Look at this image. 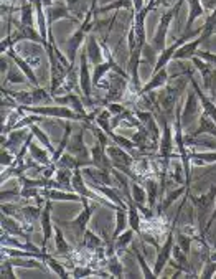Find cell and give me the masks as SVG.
Wrapping results in <instances>:
<instances>
[{
    "label": "cell",
    "mask_w": 216,
    "mask_h": 279,
    "mask_svg": "<svg viewBox=\"0 0 216 279\" xmlns=\"http://www.w3.org/2000/svg\"><path fill=\"white\" fill-rule=\"evenodd\" d=\"M30 131L33 132V136H35L36 139H38L41 146H45V149H48V152H50L51 155L55 154V149H53V146H51V141H50V139H48V136L41 131V129H40L38 126L31 124V126H30Z\"/></svg>",
    "instance_id": "38"
},
{
    "label": "cell",
    "mask_w": 216,
    "mask_h": 279,
    "mask_svg": "<svg viewBox=\"0 0 216 279\" xmlns=\"http://www.w3.org/2000/svg\"><path fill=\"white\" fill-rule=\"evenodd\" d=\"M91 217H93V208L89 207L88 198H84L83 200V212H81L74 220H71V222H64L61 225L63 227L71 228L74 236H76V240H79V238H83L86 230H88V223H89Z\"/></svg>",
    "instance_id": "2"
},
{
    "label": "cell",
    "mask_w": 216,
    "mask_h": 279,
    "mask_svg": "<svg viewBox=\"0 0 216 279\" xmlns=\"http://www.w3.org/2000/svg\"><path fill=\"white\" fill-rule=\"evenodd\" d=\"M84 131H86V124L81 127L76 134H74L73 139H69V142H68V152L73 154L78 160H81V162H86L88 165H94L93 160H88L89 150H88V147L84 146V142H83Z\"/></svg>",
    "instance_id": "3"
},
{
    "label": "cell",
    "mask_w": 216,
    "mask_h": 279,
    "mask_svg": "<svg viewBox=\"0 0 216 279\" xmlns=\"http://www.w3.org/2000/svg\"><path fill=\"white\" fill-rule=\"evenodd\" d=\"M41 230H43V243H41V250L46 251V245L48 241L51 240V233H53V225H51V200L50 198H46L45 202V207H43V212H41Z\"/></svg>",
    "instance_id": "7"
},
{
    "label": "cell",
    "mask_w": 216,
    "mask_h": 279,
    "mask_svg": "<svg viewBox=\"0 0 216 279\" xmlns=\"http://www.w3.org/2000/svg\"><path fill=\"white\" fill-rule=\"evenodd\" d=\"M28 152L31 154V157H33L36 162H40L41 165H50L51 164V159H48V152H46V150H43L38 146H35L33 142H30Z\"/></svg>",
    "instance_id": "35"
},
{
    "label": "cell",
    "mask_w": 216,
    "mask_h": 279,
    "mask_svg": "<svg viewBox=\"0 0 216 279\" xmlns=\"http://www.w3.org/2000/svg\"><path fill=\"white\" fill-rule=\"evenodd\" d=\"M208 36L202 33V36H198V38L195 41H192V43H188V45H182L178 50L175 51V55L172 60H187V58H193L195 56V53H197V48L202 45V43L207 40Z\"/></svg>",
    "instance_id": "14"
},
{
    "label": "cell",
    "mask_w": 216,
    "mask_h": 279,
    "mask_svg": "<svg viewBox=\"0 0 216 279\" xmlns=\"http://www.w3.org/2000/svg\"><path fill=\"white\" fill-rule=\"evenodd\" d=\"M21 12V20L20 23L21 25H26V26H33V15H31V3H25L23 7L20 8Z\"/></svg>",
    "instance_id": "47"
},
{
    "label": "cell",
    "mask_w": 216,
    "mask_h": 279,
    "mask_svg": "<svg viewBox=\"0 0 216 279\" xmlns=\"http://www.w3.org/2000/svg\"><path fill=\"white\" fill-rule=\"evenodd\" d=\"M109 276V275H104V273H101V271H93V270H89V268H74L73 270V276L74 278H86V276Z\"/></svg>",
    "instance_id": "49"
},
{
    "label": "cell",
    "mask_w": 216,
    "mask_h": 279,
    "mask_svg": "<svg viewBox=\"0 0 216 279\" xmlns=\"http://www.w3.org/2000/svg\"><path fill=\"white\" fill-rule=\"evenodd\" d=\"M167 79H169V73H167V69L164 68V69H160V71L154 73L152 79H150L144 88L139 89V94H147V93H150V91L160 88V86H164L167 83Z\"/></svg>",
    "instance_id": "19"
},
{
    "label": "cell",
    "mask_w": 216,
    "mask_h": 279,
    "mask_svg": "<svg viewBox=\"0 0 216 279\" xmlns=\"http://www.w3.org/2000/svg\"><path fill=\"white\" fill-rule=\"evenodd\" d=\"M21 71V69L17 66V68H12V69H8V74H7V79L10 83H23L25 81V78H23V74L18 73Z\"/></svg>",
    "instance_id": "52"
},
{
    "label": "cell",
    "mask_w": 216,
    "mask_h": 279,
    "mask_svg": "<svg viewBox=\"0 0 216 279\" xmlns=\"http://www.w3.org/2000/svg\"><path fill=\"white\" fill-rule=\"evenodd\" d=\"M172 149H174V136H172V127L169 122H164V131H162L160 137V155L162 159L169 160L172 157Z\"/></svg>",
    "instance_id": "13"
},
{
    "label": "cell",
    "mask_w": 216,
    "mask_h": 279,
    "mask_svg": "<svg viewBox=\"0 0 216 279\" xmlns=\"http://www.w3.org/2000/svg\"><path fill=\"white\" fill-rule=\"evenodd\" d=\"M7 55H8L10 58H12V60L15 61V64H17V66H18V68L21 69V73H23L25 76L28 78V81H30L31 84H33L35 88H38L40 84H38V79H36V76H35L33 69H31V66H30V64L26 63L25 60H21L20 56H17V55H15V50H13V46H8V53H7Z\"/></svg>",
    "instance_id": "16"
},
{
    "label": "cell",
    "mask_w": 216,
    "mask_h": 279,
    "mask_svg": "<svg viewBox=\"0 0 216 279\" xmlns=\"http://www.w3.org/2000/svg\"><path fill=\"white\" fill-rule=\"evenodd\" d=\"M192 86H193V89L197 91V94H198V98H200V103H202V107H203V112L207 116H210L212 117V119L216 122V106L213 104V101H210L207 96H205V93L202 89H200V86H198V83L195 81V79L192 78Z\"/></svg>",
    "instance_id": "18"
},
{
    "label": "cell",
    "mask_w": 216,
    "mask_h": 279,
    "mask_svg": "<svg viewBox=\"0 0 216 279\" xmlns=\"http://www.w3.org/2000/svg\"><path fill=\"white\" fill-rule=\"evenodd\" d=\"M132 5H134V0H116V2L106 5V7L98 8L96 12L104 13V12H109V10H119V8H131L132 10Z\"/></svg>",
    "instance_id": "40"
},
{
    "label": "cell",
    "mask_w": 216,
    "mask_h": 279,
    "mask_svg": "<svg viewBox=\"0 0 216 279\" xmlns=\"http://www.w3.org/2000/svg\"><path fill=\"white\" fill-rule=\"evenodd\" d=\"M0 276H2V278H10V279L17 278V276H15V273H13V265L10 263V260L2 263V268H0Z\"/></svg>",
    "instance_id": "51"
},
{
    "label": "cell",
    "mask_w": 216,
    "mask_h": 279,
    "mask_svg": "<svg viewBox=\"0 0 216 279\" xmlns=\"http://www.w3.org/2000/svg\"><path fill=\"white\" fill-rule=\"evenodd\" d=\"M45 263H48V266L51 268V271L55 273L56 276H59V278H64V279L69 278V273H68L66 270H64V266H63L59 261H56L55 258H53L51 255H48V258H46V261H45Z\"/></svg>",
    "instance_id": "41"
},
{
    "label": "cell",
    "mask_w": 216,
    "mask_h": 279,
    "mask_svg": "<svg viewBox=\"0 0 216 279\" xmlns=\"http://www.w3.org/2000/svg\"><path fill=\"white\" fill-rule=\"evenodd\" d=\"M43 197L50 198L51 202H81V203L86 198L78 195V193L61 192L59 189H43Z\"/></svg>",
    "instance_id": "12"
},
{
    "label": "cell",
    "mask_w": 216,
    "mask_h": 279,
    "mask_svg": "<svg viewBox=\"0 0 216 279\" xmlns=\"http://www.w3.org/2000/svg\"><path fill=\"white\" fill-rule=\"evenodd\" d=\"M126 202H127V225L131 227L134 232L142 235V230H140V215H139V208L136 205V202H134L132 195L126 197Z\"/></svg>",
    "instance_id": "15"
},
{
    "label": "cell",
    "mask_w": 216,
    "mask_h": 279,
    "mask_svg": "<svg viewBox=\"0 0 216 279\" xmlns=\"http://www.w3.org/2000/svg\"><path fill=\"white\" fill-rule=\"evenodd\" d=\"M53 101H55L56 104H69L68 107H71V109H74L76 112H79V114H88V112L84 111V107H83V103L79 101V98L76 94H73V93H68L64 98H58V96H53Z\"/></svg>",
    "instance_id": "21"
},
{
    "label": "cell",
    "mask_w": 216,
    "mask_h": 279,
    "mask_svg": "<svg viewBox=\"0 0 216 279\" xmlns=\"http://www.w3.org/2000/svg\"><path fill=\"white\" fill-rule=\"evenodd\" d=\"M190 198L197 212L198 228H200V243L203 245V243H207V241H205V236H207V215L212 212V208L216 202V185H212V189L205 193V195L202 197L190 195Z\"/></svg>",
    "instance_id": "1"
},
{
    "label": "cell",
    "mask_w": 216,
    "mask_h": 279,
    "mask_svg": "<svg viewBox=\"0 0 216 279\" xmlns=\"http://www.w3.org/2000/svg\"><path fill=\"white\" fill-rule=\"evenodd\" d=\"M190 159H193V162L198 165L215 164L216 162V150H212V152H192Z\"/></svg>",
    "instance_id": "37"
},
{
    "label": "cell",
    "mask_w": 216,
    "mask_h": 279,
    "mask_svg": "<svg viewBox=\"0 0 216 279\" xmlns=\"http://www.w3.org/2000/svg\"><path fill=\"white\" fill-rule=\"evenodd\" d=\"M112 170H104V169H98L94 165H89V169L86 167L83 170V175L88 179V182H94V184H102V185H112Z\"/></svg>",
    "instance_id": "9"
},
{
    "label": "cell",
    "mask_w": 216,
    "mask_h": 279,
    "mask_svg": "<svg viewBox=\"0 0 216 279\" xmlns=\"http://www.w3.org/2000/svg\"><path fill=\"white\" fill-rule=\"evenodd\" d=\"M56 18H71V20H74L71 15H69L68 8L61 7V5H56V7H53V5H51L50 10H48V20L53 21Z\"/></svg>",
    "instance_id": "43"
},
{
    "label": "cell",
    "mask_w": 216,
    "mask_h": 279,
    "mask_svg": "<svg viewBox=\"0 0 216 279\" xmlns=\"http://www.w3.org/2000/svg\"><path fill=\"white\" fill-rule=\"evenodd\" d=\"M144 8V0H134V12H140Z\"/></svg>",
    "instance_id": "59"
},
{
    "label": "cell",
    "mask_w": 216,
    "mask_h": 279,
    "mask_svg": "<svg viewBox=\"0 0 216 279\" xmlns=\"http://www.w3.org/2000/svg\"><path fill=\"white\" fill-rule=\"evenodd\" d=\"M215 220H216V202H215V208H213V213L210 215V218H208V222H207V235H208V232H210V228L213 227Z\"/></svg>",
    "instance_id": "58"
},
{
    "label": "cell",
    "mask_w": 216,
    "mask_h": 279,
    "mask_svg": "<svg viewBox=\"0 0 216 279\" xmlns=\"http://www.w3.org/2000/svg\"><path fill=\"white\" fill-rule=\"evenodd\" d=\"M43 3L45 5H48V7H51V3H53V0H41Z\"/></svg>",
    "instance_id": "61"
},
{
    "label": "cell",
    "mask_w": 216,
    "mask_h": 279,
    "mask_svg": "<svg viewBox=\"0 0 216 279\" xmlns=\"http://www.w3.org/2000/svg\"><path fill=\"white\" fill-rule=\"evenodd\" d=\"M94 121H96V124H98L102 129V131L107 134V136H109V134H112V126H111V121L112 119H111V112H109V109H107V107L102 112H99L98 116H96Z\"/></svg>",
    "instance_id": "31"
},
{
    "label": "cell",
    "mask_w": 216,
    "mask_h": 279,
    "mask_svg": "<svg viewBox=\"0 0 216 279\" xmlns=\"http://www.w3.org/2000/svg\"><path fill=\"white\" fill-rule=\"evenodd\" d=\"M203 8H207V12H213L216 8V0H202Z\"/></svg>",
    "instance_id": "57"
},
{
    "label": "cell",
    "mask_w": 216,
    "mask_h": 279,
    "mask_svg": "<svg viewBox=\"0 0 216 279\" xmlns=\"http://www.w3.org/2000/svg\"><path fill=\"white\" fill-rule=\"evenodd\" d=\"M144 187H145V190H147V203H149V208H152L154 210V207H155V203H157V182L152 180V179H147L144 182Z\"/></svg>",
    "instance_id": "36"
},
{
    "label": "cell",
    "mask_w": 216,
    "mask_h": 279,
    "mask_svg": "<svg viewBox=\"0 0 216 279\" xmlns=\"http://www.w3.org/2000/svg\"><path fill=\"white\" fill-rule=\"evenodd\" d=\"M20 210H21V217L26 218L28 222H35V220L41 218V212H43L38 207H23Z\"/></svg>",
    "instance_id": "46"
},
{
    "label": "cell",
    "mask_w": 216,
    "mask_h": 279,
    "mask_svg": "<svg viewBox=\"0 0 216 279\" xmlns=\"http://www.w3.org/2000/svg\"><path fill=\"white\" fill-rule=\"evenodd\" d=\"M55 246H56V253L61 256H68L71 248H69V243L64 238V235L61 232V228L55 227Z\"/></svg>",
    "instance_id": "25"
},
{
    "label": "cell",
    "mask_w": 216,
    "mask_h": 279,
    "mask_svg": "<svg viewBox=\"0 0 216 279\" xmlns=\"http://www.w3.org/2000/svg\"><path fill=\"white\" fill-rule=\"evenodd\" d=\"M160 2H162V3H164V5H165V7H170V5H172V3H174V2H175V0H160Z\"/></svg>",
    "instance_id": "60"
},
{
    "label": "cell",
    "mask_w": 216,
    "mask_h": 279,
    "mask_svg": "<svg viewBox=\"0 0 216 279\" xmlns=\"http://www.w3.org/2000/svg\"><path fill=\"white\" fill-rule=\"evenodd\" d=\"M68 5L71 7V10L78 17H83V10L88 7V0H68Z\"/></svg>",
    "instance_id": "50"
},
{
    "label": "cell",
    "mask_w": 216,
    "mask_h": 279,
    "mask_svg": "<svg viewBox=\"0 0 216 279\" xmlns=\"http://www.w3.org/2000/svg\"><path fill=\"white\" fill-rule=\"evenodd\" d=\"M71 179H73V172L71 169H58L56 170V184L59 185V189L61 187H71Z\"/></svg>",
    "instance_id": "39"
},
{
    "label": "cell",
    "mask_w": 216,
    "mask_h": 279,
    "mask_svg": "<svg viewBox=\"0 0 216 279\" xmlns=\"http://www.w3.org/2000/svg\"><path fill=\"white\" fill-rule=\"evenodd\" d=\"M69 139H71V124H69V122H66V126H64V136H63V139H61V142H59V147L55 150V154L51 155V162H53V164H56L58 160H59V157L63 155L64 149L68 147Z\"/></svg>",
    "instance_id": "26"
},
{
    "label": "cell",
    "mask_w": 216,
    "mask_h": 279,
    "mask_svg": "<svg viewBox=\"0 0 216 279\" xmlns=\"http://www.w3.org/2000/svg\"><path fill=\"white\" fill-rule=\"evenodd\" d=\"M188 5H190V13H188V20H187V26H185V33L192 30V25L198 17H202L205 8L202 5V0H188Z\"/></svg>",
    "instance_id": "23"
},
{
    "label": "cell",
    "mask_w": 216,
    "mask_h": 279,
    "mask_svg": "<svg viewBox=\"0 0 216 279\" xmlns=\"http://www.w3.org/2000/svg\"><path fill=\"white\" fill-rule=\"evenodd\" d=\"M88 184H89V187H91V189H93L94 192L101 193V195H104L106 198H109V200H111L112 203H116L117 207H122V208H126V210H127V203L124 202L122 195H121V193H119L116 189H112V187H109V185L94 184V182H88Z\"/></svg>",
    "instance_id": "11"
},
{
    "label": "cell",
    "mask_w": 216,
    "mask_h": 279,
    "mask_svg": "<svg viewBox=\"0 0 216 279\" xmlns=\"http://www.w3.org/2000/svg\"><path fill=\"white\" fill-rule=\"evenodd\" d=\"M106 152L109 155V159L112 160V165L119 167V165H132L134 164V157L127 152L126 149H122L121 146H107Z\"/></svg>",
    "instance_id": "10"
},
{
    "label": "cell",
    "mask_w": 216,
    "mask_h": 279,
    "mask_svg": "<svg viewBox=\"0 0 216 279\" xmlns=\"http://www.w3.org/2000/svg\"><path fill=\"white\" fill-rule=\"evenodd\" d=\"M107 146H102L101 142H98L96 146L91 149V160H93L94 167L104 169V170H112L114 165H112V160L109 159V155L106 152Z\"/></svg>",
    "instance_id": "8"
},
{
    "label": "cell",
    "mask_w": 216,
    "mask_h": 279,
    "mask_svg": "<svg viewBox=\"0 0 216 279\" xmlns=\"http://www.w3.org/2000/svg\"><path fill=\"white\" fill-rule=\"evenodd\" d=\"M83 243L88 250L98 251L99 248H102V240L99 238L98 235H94L91 230H86V233L83 236Z\"/></svg>",
    "instance_id": "34"
},
{
    "label": "cell",
    "mask_w": 216,
    "mask_h": 279,
    "mask_svg": "<svg viewBox=\"0 0 216 279\" xmlns=\"http://www.w3.org/2000/svg\"><path fill=\"white\" fill-rule=\"evenodd\" d=\"M109 137L117 144V146H121L122 149H126L127 152L132 155V157L136 155V152H134V150H136L137 146H136V142H134V141H131V139H127V137H124V136H119V134H114V132L109 134Z\"/></svg>",
    "instance_id": "33"
},
{
    "label": "cell",
    "mask_w": 216,
    "mask_h": 279,
    "mask_svg": "<svg viewBox=\"0 0 216 279\" xmlns=\"http://www.w3.org/2000/svg\"><path fill=\"white\" fill-rule=\"evenodd\" d=\"M107 55H109V51H107ZM114 60H112V56L109 55V60H107L106 63H101L96 66L94 69V74H93V84H99L101 81V78L104 76V74L109 71V69H112V66H114Z\"/></svg>",
    "instance_id": "30"
},
{
    "label": "cell",
    "mask_w": 216,
    "mask_h": 279,
    "mask_svg": "<svg viewBox=\"0 0 216 279\" xmlns=\"http://www.w3.org/2000/svg\"><path fill=\"white\" fill-rule=\"evenodd\" d=\"M195 56L202 58V60L208 61V63H213L215 66H216V55H215V53H210V51H197Z\"/></svg>",
    "instance_id": "54"
},
{
    "label": "cell",
    "mask_w": 216,
    "mask_h": 279,
    "mask_svg": "<svg viewBox=\"0 0 216 279\" xmlns=\"http://www.w3.org/2000/svg\"><path fill=\"white\" fill-rule=\"evenodd\" d=\"M13 162H12V155L7 154V149H2V167L3 169H7L10 167Z\"/></svg>",
    "instance_id": "55"
},
{
    "label": "cell",
    "mask_w": 216,
    "mask_h": 279,
    "mask_svg": "<svg viewBox=\"0 0 216 279\" xmlns=\"http://www.w3.org/2000/svg\"><path fill=\"white\" fill-rule=\"evenodd\" d=\"M198 94L197 91H188V96H187V103L185 107H183L182 114H180V121H182V126L187 127L190 122L193 121V117L198 116V111H200V104H198Z\"/></svg>",
    "instance_id": "5"
},
{
    "label": "cell",
    "mask_w": 216,
    "mask_h": 279,
    "mask_svg": "<svg viewBox=\"0 0 216 279\" xmlns=\"http://www.w3.org/2000/svg\"><path fill=\"white\" fill-rule=\"evenodd\" d=\"M187 190H190V189H188V187H187L185 184H183V185L180 187V189H175L174 192H170L169 195L165 197V200L162 202V205L159 207V213H164V212L167 210V208H169V207H170L174 202H177L178 198H180V197L183 195V193L187 192Z\"/></svg>",
    "instance_id": "27"
},
{
    "label": "cell",
    "mask_w": 216,
    "mask_h": 279,
    "mask_svg": "<svg viewBox=\"0 0 216 279\" xmlns=\"http://www.w3.org/2000/svg\"><path fill=\"white\" fill-rule=\"evenodd\" d=\"M182 3H183V0H178V2L174 5V8H170L169 12L162 15L159 30H157V33H155V38H154V48H155V50H162V48H164V43H165V38H167V30H169L172 18H174L175 13L178 12V10H180Z\"/></svg>",
    "instance_id": "4"
},
{
    "label": "cell",
    "mask_w": 216,
    "mask_h": 279,
    "mask_svg": "<svg viewBox=\"0 0 216 279\" xmlns=\"http://www.w3.org/2000/svg\"><path fill=\"white\" fill-rule=\"evenodd\" d=\"M202 134H212L213 137H216V122L210 116L205 114V112L200 116V126L197 129V132H193L192 136L197 137V136H202Z\"/></svg>",
    "instance_id": "22"
},
{
    "label": "cell",
    "mask_w": 216,
    "mask_h": 279,
    "mask_svg": "<svg viewBox=\"0 0 216 279\" xmlns=\"http://www.w3.org/2000/svg\"><path fill=\"white\" fill-rule=\"evenodd\" d=\"M134 230H127V232H122L121 235L117 236L116 240H112V243H114V250L116 251H124L127 248V245L129 243H132V240H134Z\"/></svg>",
    "instance_id": "29"
},
{
    "label": "cell",
    "mask_w": 216,
    "mask_h": 279,
    "mask_svg": "<svg viewBox=\"0 0 216 279\" xmlns=\"http://www.w3.org/2000/svg\"><path fill=\"white\" fill-rule=\"evenodd\" d=\"M30 136V132L26 134L25 131H12L8 134V141H5L3 144H2V147H10V149H13V147H18V146H21V142L23 141H26V137Z\"/></svg>",
    "instance_id": "28"
},
{
    "label": "cell",
    "mask_w": 216,
    "mask_h": 279,
    "mask_svg": "<svg viewBox=\"0 0 216 279\" xmlns=\"http://www.w3.org/2000/svg\"><path fill=\"white\" fill-rule=\"evenodd\" d=\"M107 268H109L111 275H114L116 278H122V266H121V263H119L117 255L109 256V263H107Z\"/></svg>",
    "instance_id": "48"
},
{
    "label": "cell",
    "mask_w": 216,
    "mask_h": 279,
    "mask_svg": "<svg viewBox=\"0 0 216 279\" xmlns=\"http://www.w3.org/2000/svg\"><path fill=\"white\" fill-rule=\"evenodd\" d=\"M2 230L5 233H8V235H13V236H21V238H25V240H30L28 238V235H26L23 232V228H21V225L18 222H15V220L10 217H7L5 213H2Z\"/></svg>",
    "instance_id": "17"
},
{
    "label": "cell",
    "mask_w": 216,
    "mask_h": 279,
    "mask_svg": "<svg viewBox=\"0 0 216 279\" xmlns=\"http://www.w3.org/2000/svg\"><path fill=\"white\" fill-rule=\"evenodd\" d=\"M215 275H216V261H208L207 265H205L200 278H213Z\"/></svg>",
    "instance_id": "53"
},
{
    "label": "cell",
    "mask_w": 216,
    "mask_h": 279,
    "mask_svg": "<svg viewBox=\"0 0 216 279\" xmlns=\"http://www.w3.org/2000/svg\"><path fill=\"white\" fill-rule=\"evenodd\" d=\"M127 210L126 208H116V230L112 233V240H116L119 235H121L124 230H126V218H127Z\"/></svg>",
    "instance_id": "32"
},
{
    "label": "cell",
    "mask_w": 216,
    "mask_h": 279,
    "mask_svg": "<svg viewBox=\"0 0 216 279\" xmlns=\"http://www.w3.org/2000/svg\"><path fill=\"white\" fill-rule=\"evenodd\" d=\"M131 193H132V198L137 207H142L147 203V190H145V187L140 185L139 182H136V180L131 182Z\"/></svg>",
    "instance_id": "24"
},
{
    "label": "cell",
    "mask_w": 216,
    "mask_h": 279,
    "mask_svg": "<svg viewBox=\"0 0 216 279\" xmlns=\"http://www.w3.org/2000/svg\"><path fill=\"white\" fill-rule=\"evenodd\" d=\"M134 255H136V260H137V263H139L140 270H142V275H144V278H157V276H155V273H154V271L149 268V265H147V261H145L144 255L140 253V251L136 248V246H134Z\"/></svg>",
    "instance_id": "42"
},
{
    "label": "cell",
    "mask_w": 216,
    "mask_h": 279,
    "mask_svg": "<svg viewBox=\"0 0 216 279\" xmlns=\"http://www.w3.org/2000/svg\"><path fill=\"white\" fill-rule=\"evenodd\" d=\"M79 86H81V93L84 94V98L88 99V103L93 104V99H91V86H93V78H91V74L88 71V55H86V50L81 53Z\"/></svg>",
    "instance_id": "6"
},
{
    "label": "cell",
    "mask_w": 216,
    "mask_h": 279,
    "mask_svg": "<svg viewBox=\"0 0 216 279\" xmlns=\"http://www.w3.org/2000/svg\"><path fill=\"white\" fill-rule=\"evenodd\" d=\"M172 255L175 256L177 263H180V268H182L183 271H185V273H192L190 263H188V256L180 250V246H174V251H172Z\"/></svg>",
    "instance_id": "44"
},
{
    "label": "cell",
    "mask_w": 216,
    "mask_h": 279,
    "mask_svg": "<svg viewBox=\"0 0 216 279\" xmlns=\"http://www.w3.org/2000/svg\"><path fill=\"white\" fill-rule=\"evenodd\" d=\"M107 109H109L111 114H114V116L121 114V112L126 111V109H124V107H122L121 104H117V103H111V104H107Z\"/></svg>",
    "instance_id": "56"
},
{
    "label": "cell",
    "mask_w": 216,
    "mask_h": 279,
    "mask_svg": "<svg viewBox=\"0 0 216 279\" xmlns=\"http://www.w3.org/2000/svg\"><path fill=\"white\" fill-rule=\"evenodd\" d=\"M193 240H195V238H190V236H187V235H183V233H178L177 235V243H178L180 250L187 256H190V253H192V243H193Z\"/></svg>",
    "instance_id": "45"
},
{
    "label": "cell",
    "mask_w": 216,
    "mask_h": 279,
    "mask_svg": "<svg viewBox=\"0 0 216 279\" xmlns=\"http://www.w3.org/2000/svg\"><path fill=\"white\" fill-rule=\"evenodd\" d=\"M86 55H88V60L94 64V66H98V64H101V60H102V53H101V46L98 45V41H96V38L93 35L89 36L88 41H86Z\"/></svg>",
    "instance_id": "20"
}]
</instances>
